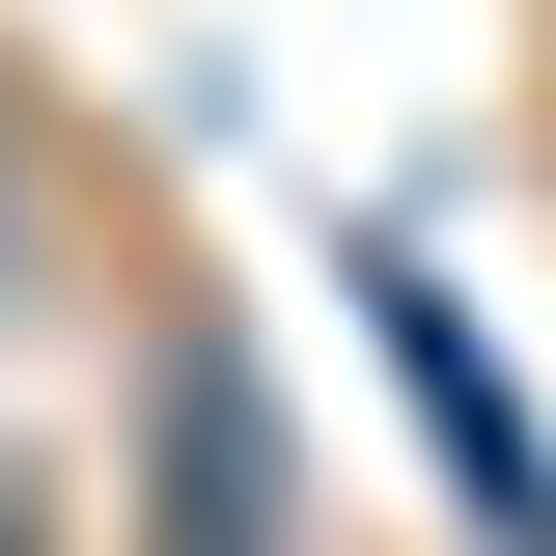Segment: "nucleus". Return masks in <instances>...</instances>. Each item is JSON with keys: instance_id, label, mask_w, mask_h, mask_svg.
Returning <instances> with one entry per match:
<instances>
[{"instance_id": "f257e3e1", "label": "nucleus", "mask_w": 556, "mask_h": 556, "mask_svg": "<svg viewBox=\"0 0 556 556\" xmlns=\"http://www.w3.org/2000/svg\"><path fill=\"white\" fill-rule=\"evenodd\" d=\"M167 556H251V417H223L195 334H167Z\"/></svg>"}]
</instances>
